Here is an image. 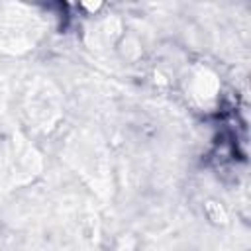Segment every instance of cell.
Instances as JSON below:
<instances>
[{
	"instance_id": "1",
	"label": "cell",
	"mask_w": 251,
	"mask_h": 251,
	"mask_svg": "<svg viewBox=\"0 0 251 251\" xmlns=\"http://www.w3.org/2000/svg\"><path fill=\"white\" fill-rule=\"evenodd\" d=\"M192 98H196L198 102L206 104L210 100L216 98V90H218V82L216 76L210 75L208 71H198L192 78Z\"/></svg>"
}]
</instances>
